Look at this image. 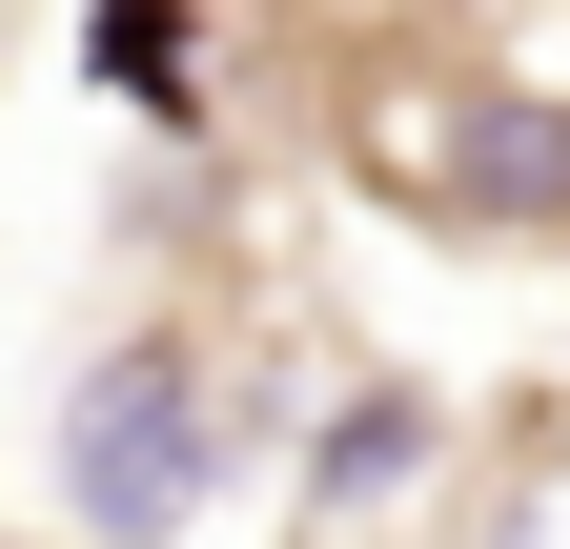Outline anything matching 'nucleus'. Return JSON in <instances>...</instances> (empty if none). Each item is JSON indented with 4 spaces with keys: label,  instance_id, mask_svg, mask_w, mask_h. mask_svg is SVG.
I'll use <instances>...</instances> for the list:
<instances>
[{
    "label": "nucleus",
    "instance_id": "1",
    "mask_svg": "<svg viewBox=\"0 0 570 549\" xmlns=\"http://www.w3.org/2000/svg\"><path fill=\"white\" fill-rule=\"evenodd\" d=\"M285 428V387H245L184 326H122V347L61 387V549H184L245 489V448Z\"/></svg>",
    "mask_w": 570,
    "mask_h": 549
},
{
    "label": "nucleus",
    "instance_id": "2",
    "mask_svg": "<svg viewBox=\"0 0 570 549\" xmlns=\"http://www.w3.org/2000/svg\"><path fill=\"white\" fill-rule=\"evenodd\" d=\"M367 183H407L428 224H510V244H570V102L550 82H367Z\"/></svg>",
    "mask_w": 570,
    "mask_h": 549
},
{
    "label": "nucleus",
    "instance_id": "3",
    "mask_svg": "<svg viewBox=\"0 0 570 549\" xmlns=\"http://www.w3.org/2000/svg\"><path fill=\"white\" fill-rule=\"evenodd\" d=\"M428 468H449V387L367 367V387H326V407H306V509H407Z\"/></svg>",
    "mask_w": 570,
    "mask_h": 549
},
{
    "label": "nucleus",
    "instance_id": "4",
    "mask_svg": "<svg viewBox=\"0 0 570 549\" xmlns=\"http://www.w3.org/2000/svg\"><path fill=\"white\" fill-rule=\"evenodd\" d=\"M82 82H122L142 122H204V0H82Z\"/></svg>",
    "mask_w": 570,
    "mask_h": 549
},
{
    "label": "nucleus",
    "instance_id": "5",
    "mask_svg": "<svg viewBox=\"0 0 570 549\" xmlns=\"http://www.w3.org/2000/svg\"><path fill=\"white\" fill-rule=\"evenodd\" d=\"M0 549H21V529H0Z\"/></svg>",
    "mask_w": 570,
    "mask_h": 549
}]
</instances>
